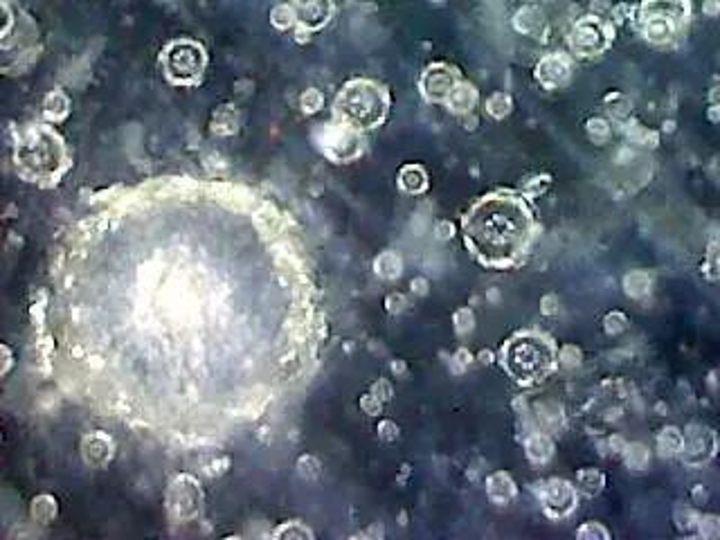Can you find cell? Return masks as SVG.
<instances>
[{
	"label": "cell",
	"mask_w": 720,
	"mask_h": 540,
	"mask_svg": "<svg viewBox=\"0 0 720 540\" xmlns=\"http://www.w3.org/2000/svg\"><path fill=\"white\" fill-rule=\"evenodd\" d=\"M464 243L487 268H509L525 254L534 216L525 199L511 192L482 196L461 221Z\"/></svg>",
	"instance_id": "1"
},
{
	"label": "cell",
	"mask_w": 720,
	"mask_h": 540,
	"mask_svg": "<svg viewBox=\"0 0 720 540\" xmlns=\"http://www.w3.org/2000/svg\"><path fill=\"white\" fill-rule=\"evenodd\" d=\"M16 171L23 180L52 187L70 169L72 158L68 153L63 137L52 126L36 124L16 140L14 149Z\"/></svg>",
	"instance_id": "2"
},
{
	"label": "cell",
	"mask_w": 720,
	"mask_h": 540,
	"mask_svg": "<svg viewBox=\"0 0 720 540\" xmlns=\"http://www.w3.org/2000/svg\"><path fill=\"white\" fill-rule=\"evenodd\" d=\"M500 365L518 385H536L558 367V349L545 333L518 331L502 345Z\"/></svg>",
	"instance_id": "3"
},
{
	"label": "cell",
	"mask_w": 720,
	"mask_h": 540,
	"mask_svg": "<svg viewBox=\"0 0 720 540\" xmlns=\"http://www.w3.org/2000/svg\"><path fill=\"white\" fill-rule=\"evenodd\" d=\"M333 113L338 122L353 131H372L385 122L390 113V95L372 79H353L335 97Z\"/></svg>",
	"instance_id": "4"
},
{
	"label": "cell",
	"mask_w": 720,
	"mask_h": 540,
	"mask_svg": "<svg viewBox=\"0 0 720 540\" xmlns=\"http://www.w3.org/2000/svg\"><path fill=\"white\" fill-rule=\"evenodd\" d=\"M160 65L169 84L199 86L207 68V52L192 38H178L160 52Z\"/></svg>",
	"instance_id": "5"
},
{
	"label": "cell",
	"mask_w": 720,
	"mask_h": 540,
	"mask_svg": "<svg viewBox=\"0 0 720 540\" xmlns=\"http://www.w3.org/2000/svg\"><path fill=\"white\" fill-rule=\"evenodd\" d=\"M164 502L167 514L176 523H192V520H196L203 514V491L199 479L187 473L174 477L169 488H167Z\"/></svg>",
	"instance_id": "6"
},
{
	"label": "cell",
	"mask_w": 720,
	"mask_h": 540,
	"mask_svg": "<svg viewBox=\"0 0 720 540\" xmlns=\"http://www.w3.org/2000/svg\"><path fill=\"white\" fill-rule=\"evenodd\" d=\"M536 495L542 504V511L551 520H563L572 516L579 504L576 486H572L567 479L560 477H551L547 482L536 484Z\"/></svg>",
	"instance_id": "7"
},
{
	"label": "cell",
	"mask_w": 720,
	"mask_h": 540,
	"mask_svg": "<svg viewBox=\"0 0 720 540\" xmlns=\"http://www.w3.org/2000/svg\"><path fill=\"white\" fill-rule=\"evenodd\" d=\"M322 151L335 162H349L353 158H358L360 151H362L360 133L349 129V126L340 124V122L333 124L324 131Z\"/></svg>",
	"instance_id": "8"
},
{
	"label": "cell",
	"mask_w": 720,
	"mask_h": 540,
	"mask_svg": "<svg viewBox=\"0 0 720 540\" xmlns=\"http://www.w3.org/2000/svg\"><path fill=\"white\" fill-rule=\"evenodd\" d=\"M459 84V77L455 68L446 63L430 65L421 77V93L428 102H448L450 93Z\"/></svg>",
	"instance_id": "9"
},
{
	"label": "cell",
	"mask_w": 720,
	"mask_h": 540,
	"mask_svg": "<svg viewBox=\"0 0 720 540\" xmlns=\"http://www.w3.org/2000/svg\"><path fill=\"white\" fill-rule=\"evenodd\" d=\"M113 455H115V441L111 435H106V432L95 430L82 439V457L86 461V466L106 468L113 461Z\"/></svg>",
	"instance_id": "10"
},
{
	"label": "cell",
	"mask_w": 720,
	"mask_h": 540,
	"mask_svg": "<svg viewBox=\"0 0 720 540\" xmlns=\"http://www.w3.org/2000/svg\"><path fill=\"white\" fill-rule=\"evenodd\" d=\"M684 461L687 464H705L707 459H712L716 453V437L712 430H707L703 426H691L689 435L684 437Z\"/></svg>",
	"instance_id": "11"
},
{
	"label": "cell",
	"mask_w": 720,
	"mask_h": 540,
	"mask_svg": "<svg viewBox=\"0 0 720 540\" xmlns=\"http://www.w3.org/2000/svg\"><path fill=\"white\" fill-rule=\"evenodd\" d=\"M295 18L304 29H320L331 18V0H295Z\"/></svg>",
	"instance_id": "12"
},
{
	"label": "cell",
	"mask_w": 720,
	"mask_h": 540,
	"mask_svg": "<svg viewBox=\"0 0 720 540\" xmlns=\"http://www.w3.org/2000/svg\"><path fill=\"white\" fill-rule=\"evenodd\" d=\"M604 45H606L604 29H601V25L595 21L579 23L574 27V32H572V47H574V52L583 54V56L601 52L604 50Z\"/></svg>",
	"instance_id": "13"
},
{
	"label": "cell",
	"mask_w": 720,
	"mask_h": 540,
	"mask_svg": "<svg viewBox=\"0 0 720 540\" xmlns=\"http://www.w3.org/2000/svg\"><path fill=\"white\" fill-rule=\"evenodd\" d=\"M487 495L493 504L498 507H507L518 497V484L516 479L511 477L507 470H496L491 473L487 479Z\"/></svg>",
	"instance_id": "14"
},
{
	"label": "cell",
	"mask_w": 720,
	"mask_h": 540,
	"mask_svg": "<svg viewBox=\"0 0 720 540\" xmlns=\"http://www.w3.org/2000/svg\"><path fill=\"white\" fill-rule=\"evenodd\" d=\"M536 77H538V82L542 86H547V88H554L558 84H563L567 77H569V63H567V59L563 56H545L542 61L538 63L536 68Z\"/></svg>",
	"instance_id": "15"
},
{
	"label": "cell",
	"mask_w": 720,
	"mask_h": 540,
	"mask_svg": "<svg viewBox=\"0 0 720 540\" xmlns=\"http://www.w3.org/2000/svg\"><path fill=\"white\" fill-rule=\"evenodd\" d=\"M554 439L547 432H529L525 439V455L531 464H547V461L554 457Z\"/></svg>",
	"instance_id": "16"
},
{
	"label": "cell",
	"mask_w": 720,
	"mask_h": 540,
	"mask_svg": "<svg viewBox=\"0 0 720 540\" xmlns=\"http://www.w3.org/2000/svg\"><path fill=\"white\" fill-rule=\"evenodd\" d=\"M374 272L385 281L399 279L401 272H403V259L399 257V252H394V250L381 252L378 257L374 259Z\"/></svg>",
	"instance_id": "17"
},
{
	"label": "cell",
	"mask_w": 720,
	"mask_h": 540,
	"mask_svg": "<svg viewBox=\"0 0 720 540\" xmlns=\"http://www.w3.org/2000/svg\"><path fill=\"white\" fill-rule=\"evenodd\" d=\"M399 185L408 194H421L428 190V173L419 164H408L399 173Z\"/></svg>",
	"instance_id": "18"
},
{
	"label": "cell",
	"mask_w": 720,
	"mask_h": 540,
	"mask_svg": "<svg viewBox=\"0 0 720 540\" xmlns=\"http://www.w3.org/2000/svg\"><path fill=\"white\" fill-rule=\"evenodd\" d=\"M477 102V93H475V88H473L470 84H464L459 82L455 86V91L450 93L448 97V108L452 113H468L473 106H475Z\"/></svg>",
	"instance_id": "19"
},
{
	"label": "cell",
	"mask_w": 720,
	"mask_h": 540,
	"mask_svg": "<svg viewBox=\"0 0 720 540\" xmlns=\"http://www.w3.org/2000/svg\"><path fill=\"white\" fill-rule=\"evenodd\" d=\"M239 129V113L234 106H221L216 108V113L212 117V131L219 135H232Z\"/></svg>",
	"instance_id": "20"
},
{
	"label": "cell",
	"mask_w": 720,
	"mask_h": 540,
	"mask_svg": "<svg viewBox=\"0 0 720 540\" xmlns=\"http://www.w3.org/2000/svg\"><path fill=\"white\" fill-rule=\"evenodd\" d=\"M576 486L585 495H599L606 486V475L599 468H581L576 473Z\"/></svg>",
	"instance_id": "21"
},
{
	"label": "cell",
	"mask_w": 720,
	"mask_h": 540,
	"mask_svg": "<svg viewBox=\"0 0 720 540\" xmlns=\"http://www.w3.org/2000/svg\"><path fill=\"white\" fill-rule=\"evenodd\" d=\"M56 518V500L52 495H38L32 502V520L36 525H50Z\"/></svg>",
	"instance_id": "22"
},
{
	"label": "cell",
	"mask_w": 720,
	"mask_h": 540,
	"mask_svg": "<svg viewBox=\"0 0 720 540\" xmlns=\"http://www.w3.org/2000/svg\"><path fill=\"white\" fill-rule=\"evenodd\" d=\"M43 113H45V117H50V120H54V122L63 120V117L70 113V100H68L61 91H54L45 97Z\"/></svg>",
	"instance_id": "23"
},
{
	"label": "cell",
	"mask_w": 720,
	"mask_h": 540,
	"mask_svg": "<svg viewBox=\"0 0 720 540\" xmlns=\"http://www.w3.org/2000/svg\"><path fill=\"white\" fill-rule=\"evenodd\" d=\"M657 446L662 450V455H677L682 453L684 437L677 428H664L657 437Z\"/></svg>",
	"instance_id": "24"
},
{
	"label": "cell",
	"mask_w": 720,
	"mask_h": 540,
	"mask_svg": "<svg viewBox=\"0 0 720 540\" xmlns=\"http://www.w3.org/2000/svg\"><path fill=\"white\" fill-rule=\"evenodd\" d=\"M650 288V277L642 270H633L624 277V291L628 293L630 298H644Z\"/></svg>",
	"instance_id": "25"
},
{
	"label": "cell",
	"mask_w": 720,
	"mask_h": 540,
	"mask_svg": "<svg viewBox=\"0 0 720 540\" xmlns=\"http://www.w3.org/2000/svg\"><path fill=\"white\" fill-rule=\"evenodd\" d=\"M273 538H289V540L298 538V540H311V538H313V532H311V529H309L307 525H304V523H300V520H291V523H284L282 527L275 529V532H273Z\"/></svg>",
	"instance_id": "26"
},
{
	"label": "cell",
	"mask_w": 720,
	"mask_h": 540,
	"mask_svg": "<svg viewBox=\"0 0 720 540\" xmlns=\"http://www.w3.org/2000/svg\"><path fill=\"white\" fill-rule=\"evenodd\" d=\"M624 461L628 464V468L633 470H642L648 464V448L644 444H630L624 448Z\"/></svg>",
	"instance_id": "27"
},
{
	"label": "cell",
	"mask_w": 720,
	"mask_h": 540,
	"mask_svg": "<svg viewBox=\"0 0 720 540\" xmlns=\"http://www.w3.org/2000/svg\"><path fill=\"white\" fill-rule=\"evenodd\" d=\"M452 324H455L457 336H468V333L475 329V313L468 307H461L455 311V316H452Z\"/></svg>",
	"instance_id": "28"
},
{
	"label": "cell",
	"mask_w": 720,
	"mask_h": 540,
	"mask_svg": "<svg viewBox=\"0 0 720 540\" xmlns=\"http://www.w3.org/2000/svg\"><path fill=\"white\" fill-rule=\"evenodd\" d=\"M579 540H608L610 532L601 523H583L574 534Z\"/></svg>",
	"instance_id": "29"
},
{
	"label": "cell",
	"mask_w": 720,
	"mask_h": 540,
	"mask_svg": "<svg viewBox=\"0 0 720 540\" xmlns=\"http://www.w3.org/2000/svg\"><path fill=\"white\" fill-rule=\"evenodd\" d=\"M487 111H489L493 117H498V120H502V117L509 115V111H511V97L505 95V93L491 95L489 102H487Z\"/></svg>",
	"instance_id": "30"
},
{
	"label": "cell",
	"mask_w": 720,
	"mask_h": 540,
	"mask_svg": "<svg viewBox=\"0 0 720 540\" xmlns=\"http://www.w3.org/2000/svg\"><path fill=\"white\" fill-rule=\"evenodd\" d=\"M581 360H583V353H581V349L576 345H565V347L558 349V365L560 367L576 369L581 365Z\"/></svg>",
	"instance_id": "31"
},
{
	"label": "cell",
	"mask_w": 720,
	"mask_h": 540,
	"mask_svg": "<svg viewBox=\"0 0 720 540\" xmlns=\"http://www.w3.org/2000/svg\"><path fill=\"white\" fill-rule=\"evenodd\" d=\"M628 329V318L621 311H610L604 318V331L608 336H619Z\"/></svg>",
	"instance_id": "32"
},
{
	"label": "cell",
	"mask_w": 720,
	"mask_h": 540,
	"mask_svg": "<svg viewBox=\"0 0 720 540\" xmlns=\"http://www.w3.org/2000/svg\"><path fill=\"white\" fill-rule=\"evenodd\" d=\"M320 459L318 457H313V455H302L298 459V473L304 477V479H315L320 475Z\"/></svg>",
	"instance_id": "33"
},
{
	"label": "cell",
	"mask_w": 720,
	"mask_h": 540,
	"mask_svg": "<svg viewBox=\"0 0 720 540\" xmlns=\"http://www.w3.org/2000/svg\"><path fill=\"white\" fill-rule=\"evenodd\" d=\"M300 104H302V111L311 115V113H318L320 108H322L324 97H322V93L318 91V88H309V91L302 95Z\"/></svg>",
	"instance_id": "34"
},
{
	"label": "cell",
	"mask_w": 720,
	"mask_h": 540,
	"mask_svg": "<svg viewBox=\"0 0 720 540\" xmlns=\"http://www.w3.org/2000/svg\"><path fill=\"white\" fill-rule=\"evenodd\" d=\"M360 410L369 417H378L383 412V401L374 394V392H369V394L360 396Z\"/></svg>",
	"instance_id": "35"
},
{
	"label": "cell",
	"mask_w": 720,
	"mask_h": 540,
	"mask_svg": "<svg viewBox=\"0 0 720 540\" xmlns=\"http://www.w3.org/2000/svg\"><path fill=\"white\" fill-rule=\"evenodd\" d=\"M700 534L707 536V538H716L720 536V518L716 516H705V518H700Z\"/></svg>",
	"instance_id": "36"
},
{
	"label": "cell",
	"mask_w": 720,
	"mask_h": 540,
	"mask_svg": "<svg viewBox=\"0 0 720 540\" xmlns=\"http://www.w3.org/2000/svg\"><path fill=\"white\" fill-rule=\"evenodd\" d=\"M385 309H388V313H392V316H399V313L408 309V298L401 295V293H390V295L385 298Z\"/></svg>",
	"instance_id": "37"
},
{
	"label": "cell",
	"mask_w": 720,
	"mask_h": 540,
	"mask_svg": "<svg viewBox=\"0 0 720 540\" xmlns=\"http://www.w3.org/2000/svg\"><path fill=\"white\" fill-rule=\"evenodd\" d=\"M558 311H560V302L558 298L554 295V293H547V295H542L540 300V313L545 318H554L558 316Z\"/></svg>",
	"instance_id": "38"
},
{
	"label": "cell",
	"mask_w": 720,
	"mask_h": 540,
	"mask_svg": "<svg viewBox=\"0 0 720 540\" xmlns=\"http://www.w3.org/2000/svg\"><path fill=\"white\" fill-rule=\"evenodd\" d=\"M378 437L383 441H397L399 439V426L394 424V421H390V419L381 421V424H378Z\"/></svg>",
	"instance_id": "39"
},
{
	"label": "cell",
	"mask_w": 720,
	"mask_h": 540,
	"mask_svg": "<svg viewBox=\"0 0 720 540\" xmlns=\"http://www.w3.org/2000/svg\"><path fill=\"white\" fill-rule=\"evenodd\" d=\"M372 392H374V394H376L381 401H390L392 394H394L390 380H385V378H378L376 383H374V385H372Z\"/></svg>",
	"instance_id": "40"
},
{
	"label": "cell",
	"mask_w": 720,
	"mask_h": 540,
	"mask_svg": "<svg viewBox=\"0 0 720 540\" xmlns=\"http://www.w3.org/2000/svg\"><path fill=\"white\" fill-rule=\"evenodd\" d=\"M473 362V356H470V351L468 349H459L455 356H452V365H455L457 371H464L468 365Z\"/></svg>",
	"instance_id": "41"
},
{
	"label": "cell",
	"mask_w": 720,
	"mask_h": 540,
	"mask_svg": "<svg viewBox=\"0 0 720 540\" xmlns=\"http://www.w3.org/2000/svg\"><path fill=\"white\" fill-rule=\"evenodd\" d=\"M428 288H430V284H428L426 277L412 279V293H414V295H428Z\"/></svg>",
	"instance_id": "42"
},
{
	"label": "cell",
	"mask_w": 720,
	"mask_h": 540,
	"mask_svg": "<svg viewBox=\"0 0 720 540\" xmlns=\"http://www.w3.org/2000/svg\"><path fill=\"white\" fill-rule=\"evenodd\" d=\"M437 234H439V239H450L452 237V225L450 223H439L437 225Z\"/></svg>",
	"instance_id": "43"
},
{
	"label": "cell",
	"mask_w": 720,
	"mask_h": 540,
	"mask_svg": "<svg viewBox=\"0 0 720 540\" xmlns=\"http://www.w3.org/2000/svg\"><path fill=\"white\" fill-rule=\"evenodd\" d=\"M0 349H3V353H5V360H3V374H7L9 367H12V351H9V347H7V345H3Z\"/></svg>",
	"instance_id": "44"
},
{
	"label": "cell",
	"mask_w": 720,
	"mask_h": 540,
	"mask_svg": "<svg viewBox=\"0 0 720 540\" xmlns=\"http://www.w3.org/2000/svg\"><path fill=\"white\" fill-rule=\"evenodd\" d=\"M392 371H394L397 376H403V374L408 371L406 362H403V360H394V362H392Z\"/></svg>",
	"instance_id": "45"
},
{
	"label": "cell",
	"mask_w": 720,
	"mask_h": 540,
	"mask_svg": "<svg viewBox=\"0 0 720 540\" xmlns=\"http://www.w3.org/2000/svg\"><path fill=\"white\" fill-rule=\"evenodd\" d=\"M480 360L484 362V365H489V362H493V353H491V351H482V353H480Z\"/></svg>",
	"instance_id": "46"
}]
</instances>
